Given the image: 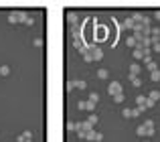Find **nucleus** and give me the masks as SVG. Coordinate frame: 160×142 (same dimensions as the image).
<instances>
[{
    "label": "nucleus",
    "mask_w": 160,
    "mask_h": 142,
    "mask_svg": "<svg viewBox=\"0 0 160 142\" xmlns=\"http://www.w3.org/2000/svg\"><path fill=\"white\" fill-rule=\"evenodd\" d=\"M89 130H93V126L87 122V120H85V122H77V136H79V138L85 140V134H87Z\"/></svg>",
    "instance_id": "1"
},
{
    "label": "nucleus",
    "mask_w": 160,
    "mask_h": 142,
    "mask_svg": "<svg viewBox=\"0 0 160 142\" xmlns=\"http://www.w3.org/2000/svg\"><path fill=\"white\" fill-rule=\"evenodd\" d=\"M107 94H110V95L122 94V83H120V81H110V85H107Z\"/></svg>",
    "instance_id": "2"
},
{
    "label": "nucleus",
    "mask_w": 160,
    "mask_h": 142,
    "mask_svg": "<svg viewBox=\"0 0 160 142\" xmlns=\"http://www.w3.org/2000/svg\"><path fill=\"white\" fill-rule=\"evenodd\" d=\"M85 140H95V142H102L103 140V134L102 132H95V130H89L85 134Z\"/></svg>",
    "instance_id": "3"
},
{
    "label": "nucleus",
    "mask_w": 160,
    "mask_h": 142,
    "mask_svg": "<svg viewBox=\"0 0 160 142\" xmlns=\"http://www.w3.org/2000/svg\"><path fill=\"white\" fill-rule=\"evenodd\" d=\"M91 57H93V61H102L103 59V51L99 47L93 45V47H91Z\"/></svg>",
    "instance_id": "4"
},
{
    "label": "nucleus",
    "mask_w": 160,
    "mask_h": 142,
    "mask_svg": "<svg viewBox=\"0 0 160 142\" xmlns=\"http://www.w3.org/2000/svg\"><path fill=\"white\" fill-rule=\"evenodd\" d=\"M77 108H79V110H87V112H93V110H95V104L87 100V102H79V104H77Z\"/></svg>",
    "instance_id": "5"
},
{
    "label": "nucleus",
    "mask_w": 160,
    "mask_h": 142,
    "mask_svg": "<svg viewBox=\"0 0 160 142\" xmlns=\"http://www.w3.org/2000/svg\"><path fill=\"white\" fill-rule=\"evenodd\" d=\"M67 23L71 24V26H77V23H79V16H77V12H67Z\"/></svg>",
    "instance_id": "6"
},
{
    "label": "nucleus",
    "mask_w": 160,
    "mask_h": 142,
    "mask_svg": "<svg viewBox=\"0 0 160 142\" xmlns=\"http://www.w3.org/2000/svg\"><path fill=\"white\" fill-rule=\"evenodd\" d=\"M120 26H122V29H130V31H134V29H136V23H134L132 16H130V18H126V20H122Z\"/></svg>",
    "instance_id": "7"
},
{
    "label": "nucleus",
    "mask_w": 160,
    "mask_h": 142,
    "mask_svg": "<svg viewBox=\"0 0 160 142\" xmlns=\"http://www.w3.org/2000/svg\"><path fill=\"white\" fill-rule=\"evenodd\" d=\"M144 128H146V136H152V134L156 132V128H154V122H152V120H146V122H144Z\"/></svg>",
    "instance_id": "8"
},
{
    "label": "nucleus",
    "mask_w": 160,
    "mask_h": 142,
    "mask_svg": "<svg viewBox=\"0 0 160 142\" xmlns=\"http://www.w3.org/2000/svg\"><path fill=\"white\" fill-rule=\"evenodd\" d=\"M140 73H142V67H140L138 63H132V65H130V75H134V77H138Z\"/></svg>",
    "instance_id": "9"
},
{
    "label": "nucleus",
    "mask_w": 160,
    "mask_h": 142,
    "mask_svg": "<svg viewBox=\"0 0 160 142\" xmlns=\"http://www.w3.org/2000/svg\"><path fill=\"white\" fill-rule=\"evenodd\" d=\"M8 23H10V24L20 23V18H18V10H16V12H10V14H8Z\"/></svg>",
    "instance_id": "10"
},
{
    "label": "nucleus",
    "mask_w": 160,
    "mask_h": 142,
    "mask_svg": "<svg viewBox=\"0 0 160 142\" xmlns=\"http://www.w3.org/2000/svg\"><path fill=\"white\" fill-rule=\"evenodd\" d=\"M95 75H97V79H107V77H110V71L107 69H97Z\"/></svg>",
    "instance_id": "11"
},
{
    "label": "nucleus",
    "mask_w": 160,
    "mask_h": 142,
    "mask_svg": "<svg viewBox=\"0 0 160 142\" xmlns=\"http://www.w3.org/2000/svg\"><path fill=\"white\" fill-rule=\"evenodd\" d=\"M10 75V67L8 65H0V77H8Z\"/></svg>",
    "instance_id": "12"
},
{
    "label": "nucleus",
    "mask_w": 160,
    "mask_h": 142,
    "mask_svg": "<svg viewBox=\"0 0 160 142\" xmlns=\"http://www.w3.org/2000/svg\"><path fill=\"white\" fill-rule=\"evenodd\" d=\"M122 116H124V118H134V110L124 108V110H122Z\"/></svg>",
    "instance_id": "13"
},
{
    "label": "nucleus",
    "mask_w": 160,
    "mask_h": 142,
    "mask_svg": "<svg viewBox=\"0 0 160 142\" xmlns=\"http://www.w3.org/2000/svg\"><path fill=\"white\" fill-rule=\"evenodd\" d=\"M18 138H23V140H26V142H33V132H23Z\"/></svg>",
    "instance_id": "14"
},
{
    "label": "nucleus",
    "mask_w": 160,
    "mask_h": 142,
    "mask_svg": "<svg viewBox=\"0 0 160 142\" xmlns=\"http://www.w3.org/2000/svg\"><path fill=\"white\" fill-rule=\"evenodd\" d=\"M126 45H128V47H134V49H136L138 41H136V39H134V37H128V39H126Z\"/></svg>",
    "instance_id": "15"
},
{
    "label": "nucleus",
    "mask_w": 160,
    "mask_h": 142,
    "mask_svg": "<svg viewBox=\"0 0 160 142\" xmlns=\"http://www.w3.org/2000/svg\"><path fill=\"white\" fill-rule=\"evenodd\" d=\"M148 97L152 100V102H158V100H160V91H150Z\"/></svg>",
    "instance_id": "16"
},
{
    "label": "nucleus",
    "mask_w": 160,
    "mask_h": 142,
    "mask_svg": "<svg viewBox=\"0 0 160 142\" xmlns=\"http://www.w3.org/2000/svg\"><path fill=\"white\" fill-rule=\"evenodd\" d=\"M146 65H148L150 73H154V71H158V65H156V61H150V63H146Z\"/></svg>",
    "instance_id": "17"
},
{
    "label": "nucleus",
    "mask_w": 160,
    "mask_h": 142,
    "mask_svg": "<svg viewBox=\"0 0 160 142\" xmlns=\"http://www.w3.org/2000/svg\"><path fill=\"white\" fill-rule=\"evenodd\" d=\"M132 110H134V118H136V116H140L146 108H144V106H136V108H132Z\"/></svg>",
    "instance_id": "18"
},
{
    "label": "nucleus",
    "mask_w": 160,
    "mask_h": 142,
    "mask_svg": "<svg viewBox=\"0 0 160 142\" xmlns=\"http://www.w3.org/2000/svg\"><path fill=\"white\" fill-rule=\"evenodd\" d=\"M130 77H132V85H134V87H140V85H142V79H140V77H134V75H130Z\"/></svg>",
    "instance_id": "19"
},
{
    "label": "nucleus",
    "mask_w": 160,
    "mask_h": 142,
    "mask_svg": "<svg viewBox=\"0 0 160 142\" xmlns=\"http://www.w3.org/2000/svg\"><path fill=\"white\" fill-rule=\"evenodd\" d=\"M97 116H95V114H89V118H87V122H89V124H91V126H95V124H97Z\"/></svg>",
    "instance_id": "20"
},
{
    "label": "nucleus",
    "mask_w": 160,
    "mask_h": 142,
    "mask_svg": "<svg viewBox=\"0 0 160 142\" xmlns=\"http://www.w3.org/2000/svg\"><path fill=\"white\" fill-rule=\"evenodd\" d=\"M124 100H126V95H124V94H118V95H114V102H115V104H122Z\"/></svg>",
    "instance_id": "21"
},
{
    "label": "nucleus",
    "mask_w": 160,
    "mask_h": 142,
    "mask_svg": "<svg viewBox=\"0 0 160 142\" xmlns=\"http://www.w3.org/2000/svg\"><path fill=\"white\" fill-rule=\"evenodd\" d=\"M150 79H152V81H160V69L154 71V73H150Z\"/></svg>",
    "instance_id": "22"
},
{
    "label": "nucleus",
    "mask_w": 160,
    "mask_h": 142,
    "mask_svg": "<svg viewBox=\"0 0 160 142\" xmlns=\"http://www.w3.org/2000/svg\"><path fill=\"white\" fill-rule=\"evenodd\" d=\"M136 134H138V136H146V128H144V124L136 128Z\"/></svg>",
    "instance_id": "23"
},
{
    "label": "nucleus",
    "mask_w": 160,
    "mask_h": 142,
    "mask_svg": "<svg viewBox=\"0 0 160 142\" xmlns=\"http://www.w3.org/2000/svg\"><path fill=\"white\" fill-rule=\"evenodd\" d=\"M89 102L97 104V102H99V94H95V91H93V94H89Z\"/></svg>",
    "instance_id": "24"
},
{
    "label": "nucleus",
    "mask_w": 160,
    "mask_h": 142,
    "mask_svg": "<svg viewBox=\"0 0 160 142\" xmlns=\"http://www.w3.org/2000/svg\"><path fill=\"white\" fill-rule=\"evenodd\" d=\"M136 104H138V106H144V104H146V95H138Z\"/></svg>",
    "instance_id": "25"
},
{
    "label": "nucleus",
    "mask_w": 160,
    "mask_h": 142,
    "mask_svg": "<svg viewBox=\"0 0 160 142\" xmlns=\"http://www.w3.org/2000/svg\"><path fill=\"white\" fill-rule=\"evenodd\" d=\"M154 104H156V102H152L150 97H146V104H144V108H146V110H152V108H154Z\"/></svg>",
    "instance_id": "26"
},
{
    "label": "nucleus",
    "mask_w": 160,
    "mask_h": 142,
    "mask_svg": "<svg viewBox=\"0 0 160 142\" xmlns=\"http://www.w3.org/2000/svg\"><path fill=\"white\" fill-rule=\"evenodd\" d=\"M77 87V79H73V81H67V89L71 91V89H75Z\"/></svg>",
    "instance_id": "27"
},
{
    "label": "nucleus",
    "mask_w": 160,
    "mask_h": 142,
    "mask_svg": "<svg viewBox=\"0 0 160 142\" xmlns=\"http://www.w3.org/2000/svg\"><path fill=\"white\" fill-rule=\"evenodd\" d=\"M67 130H69V132L77 130V124H75V122H67Z\"/></svg>",
    "instance_id": "28"
},
{
    "label": "nucleus",
    "mask_w": 160,
    "mask_h": 142,
    "mask_svg": "<svg viewBox=\"0 0 160 142\" xmlns=\"http://www.w3.org/2000/svg\"><path fill=\"white\" fill-rule=\"evenodd\" d=\"M85 87H87V83L83 79H77V89H85Z\"/></svg>",
    "instance_id": "29"
},
{
    "label": "nucleus",
    "mask_w": 160,
    "mask_h": 142,
    "mask_svg": "<svg viewBox=\"0 0 160 142\" xmlns=\"http://www.w3.org/2000/svg\"><path fill=\"white\" fill-rule=\"evenodd\" d=\"M24 24H26V26H33V24H34V18H33V16H26Z\"/></svg>",
    "instance_id": "30"
},
{
    "label": "nucleus",
    "mask_w": 160,
    "mask_h": 142,
    "mask_svg": "<svg viewBox=\"0 0 160 142\" xmlns=\"http://www.w3.org/2000/svg\"><path fill=\"white\" fill-rule=\"evenodd\" d=\"M152 45H154V51H156V53H160V41H152Z\"/></svg>",
    "instance_id": "31"
},
{
    "label": "nucleus",
    "mask_w": 160,
    "mask_h": 142,
    "mask_svg": "<svg viewBox=\"0 0 160 142\" xmlns=\"http://www.w3.org/2000/svg\"><path fill=\"white\" fill-rule=\"evenodd\" d=\"M33 45H34V47H41V45H43V39H39V37H37V39L33 41Z\"/></svg>",
    "instance_id": "32"
},
{
    "label": "nucleus",
    "mask_w": 160,
    "mask_h": 142,
    "mask_svg": "<svg viewBox=\"0 0 160 142\" xmlns=\"http://www.w3.org/2000/svg\"><path fill=\"white\" fill-rule=\"evenodd\" d=\"M154 18H156V20H160V10H156V12H154Z\"/></svg>",
    "instance_id": "33"
},
{
    "label": "nucleus",
    "mask_w": 160,
    "mask_h": 142,
    "mask_svg": "<svg viewBox=\"0 0 160 142\" xmlns=\"http://www.w3.org/2000/svg\"><path fill=\"white\" fill-rule=\"evenodd\" d=\"M18 142H26V140H23V138H18Z\"/></svg>",
    "instance_id": "34"
}]
</instances>
